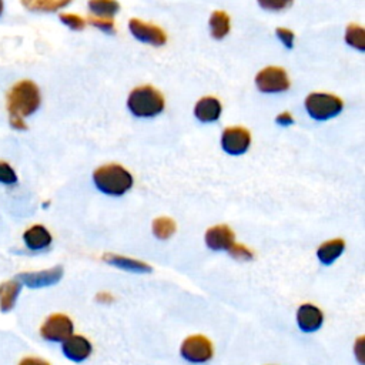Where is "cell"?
<instances>
[{
    "mask_svg": "<svg viewBox=\"0 0 365 365\" xmlns=\"http://www.w3.org/2000/svg\"><path fill=\"white\" fill-rule=\"evenodd\" d=\"M41 92L33 82L23 80L12 87L8 94V110L10 123L17 130H26L23 117L33 115L41 106Z\"/></svg>",
    "mask_w": 365,
    "mask_h": 365,
    "instance_id": "cell-1",
    "label": "cell"
},
{
    "mask_svg": "<svg viewBox=\"0 0 365 365\" xmlns=\"http://www.w3.org/2000/svg\"><path fill=\"white\" fill-rule=\"evenodd\" d=\"M97 189L108 196H123L133 186L131 174L119 164H108L97 169L93 174Z\"/></svg>",
    "mask_w": 365,
    "mask_h": 365,
    "instance_id": "cell-2",
    "label": "cell"
},
{
    "mask_svg": "<svg viewBox=\"0 0 365 365\" xmlns=\"http://www.w3.org/2000/svg\"><path fill=\"white\" fill-rule=\"evenodd\" d=\"M127 106L137 117H155L163 112L164 99L155 87L143 86L130 93Z\"/></svg>",
    "mask_w": 365,
    "mask_h": 365,
    "instance_id": "cell-3",
    "label": "cell"
},
{
    "mask_svg": "<svg viewBox=\"0 0 365 365\" xmlns=\"http://www.w3.org/2000/svg\"><path fill=\"white\" fill-rule=\"evenodd\" d=\"M343 107V101L333 94L313 93L306 99L307 112L315 120H327L336 117L341 113Z\"/></svg>",
    "mask_w": 365,
    "mask_h": 365,
    "instance_id": "cell-4",
    "label": "cell"
},
{
    "mask_svg": "<svg viewBox=\"0 0 365 365\" xmlns=\"http://www.w3.org/2000/svg\"><path fill=\"white\" fill-rule=\"evenodd\" d=\"M255 85L263 93H281L288 90L289 80L284 69L266 67L255 78Z\"/></svg>",
    "mask_w": 365,
    "mask_h": 365,
    "instance_id": "cell-5",
    "label": "cell"
},
{
    "mask_svg": "<svg viewBox=\"0 0 365 365\" xmlns=\"http://www.w3.org/2000/svg\"><path fill=\"white\" fill-rule=\"evenodd\" d=\"M181 357L189 362L203 364L211 359L213 357V345L210 340L203 336H193L185 340L181 344Z\"/></svg>",
    "mask_w": 365,
    "mask_h": 365,
    "instance_id": "cell-6",
    "label": "cell"
},
{
    "mask_svg": "<svg viewBox=\"0 0 365 365\" xmlns=\"http://www.w3.org/2000/svg\"><path fill=\"white\" fill-rule=\"evenodd\" d=\"M41 334L45 340L52 343L64 341L73 334V322L67 315L55 314L46 320Z\"/></svg>",
    "mask_w": 365,
    "mask_h": 365,
    "instance_id": "cell-7",
    "label": "cell"
},
{
    "mask_svg": "<svg viewBox=\"0 0 365 365\" xmlns=\"http://www.w3.org/2000/svg\"><path fill=\"white\" fill-rule=\"evenodd\" d=\"M130 31L134 38L140 42L150 43L153 46H163L167 42L166 33L152 23H144L138 19H131L129 23Z\"/></svg>",
    "mask_w": 365,
    "mask_h": 365,
    "instance_id": "cell-8",
    "label": "cell"
},
{
    "mask_svg": "<svg viewBox=\"0 0 365 365\" xmlns=\"http://www.w3.org/2000/svg\"><path fill=\"white\" fill-rule=\"evenodd\" d=\"M251 143V137L247 129L244 127H230L226 129L223 133L222 144L223 149L233 156L243 155L248 150Z\"/></svg>",
    "mask_w": 365,
    "mask_h": 365,
    "instance_id": "cell-9",
    "label": "cell"
},
{
    "mask_svg": "<svg viewBox=\"0 0 365 365\" xmlns=\"http://www.w3.org/2000/svg\"><path fill=\"white\" fill-rule=\"evenodd\" d=\"M234 233L229 226H215L206 233V243L214 251H229L234 245Z\"/></svg>",
    "mask_w": 365,
    "mask_h": 365,
    "instance_id": "cell-10",
    "label": "cell"
},
{
    "mask_svg": "<svg viewBox=\"0 0 365 365\" xmlns=\"http://www.w3.org/2000/svg\"><path fill=\"white\" fill-rule=\"evenodd\" d=\"M63 352L69 359L82 362L92 354V344L82 336H71L63 341Z\"/></svg>",
    "mask_w": 365,
    "mask_h": 365,
    "instance_id": "cell-11",
    "label": "cell"
},
{
    "mask_svg": "<svg viewBox=\"0 0 365 365\" xmlns=\"http://www.w3.org/2000/svg\"><path fill=\"white\" fill-rule=\"evenodd\" d=\"M324 315L321 310L313 304H304L299 308L297 322L304 333H314L322 325Z\"/></svg>",
    "mask_w": 365,
    "mask_h": 365,
    "instance_id": "cell-12",
    "label": "cell"
},
{
    "mask_svg": "<svg viewBox=\"0 0 365 365\" xmlns=\"http://www.w3.org/2000/svg\"><path fill=\"white\" fill-rule=\"evenodd\" d=\"M63 275V269L62 267H55L46 271L41 273H30V274H23L20 275V281L27 284L29 287H48L55 282H57Z\"/></svg>",
    "mask_w": 365,
    "mask_h": 365,
    "instance_id": "cell-13",
    "label": "cell"
},
{
    "mask_svg": "<svg viewBox=\"0 0 365 365\" xmlns=\"http://www.w3.org/2000/svg\"><path fill=\"white\" fill-rule=\"evenodd\" d=\"M194 115L200 122H215L222 115V103L214 97H204L197 101Z\"/></svg>",
    "mask_w": 365,
    "mask_h": 365,
    "instance_id": "cell-14",
    "label": "cell"
},
{
    "mask_svg": "<svg viewBox=\"0 0 365 365\" xmlns=\"http://www.w3.org/2000/svg\"><path fill=\"white\" fill-rule=\"evenodd\" d=\"M23 238L30 250H43L52 243V236L43 226H33L24 233Z\"/></svg>",
    "mask_w": 365,
    "mask_h": 365,
    "instance_id": "cell-15",
    "label": "cell"
},
{
    "mask_svg": "<svg viewBox=\"0 0 365 365\" xmlns=\"http://www.w3.org/2000/svg\"><path fill=\"white\" fill-rule=\"evenodd\" d=\"M344 248H345L344 240L336 238V240L324 243V244L318 248L317 255H318V259H320V262H321L322 264L330 266V264H333V263L340 257V255H341L343 251H344Z\"/></svg>",
    "mask_w": 365,
    "mask_h": 365,
    "instance_id": "cell-16",
    "label": "cell"
},
{
    "mask_svg": "<svg viewBox=\"0 0 365 365\" xmlns=\"http://www.w3.org/2000/svg\"><path fill=\"white\" fill-rule=\"evenodd\" d=\"M104 260L108 264L116 266V267L127 270V271H133V273H149V271H152V269L148 264L133 260V259H129V257H120V255L107 254V255H104Z\"/></svg>",
    "mask_w": 365,
    "mask_h": 365,
    "instance_id": "cell-17",
    "label": "cell"
},
{
    "mask_svg": "<svg viewBox=\"0 0 365 365\" xmlns=\"http://www.w3.org/2000/svg\"><path fill=\"white\" fill-rule=\"evenodd\" d=\"M210 29H211V36L214 39H217V41L224 39L230 31L229 15L222 10L214 12L210 17Z\"/></svg>",
    "mask_w": 365,
    "mask_h": 365,
    "instance_id": "cell-18",
    "label": "cell"
},
{
    "mask_svg": "<svg viewBox=\"0 0 365 365\" xmlns=\"http://www.w3.org/2000/svg\"><path fill=\"white\" fill-rule=\"evenodd\" d=\"M20 282L9 281L0 285V308L2 311H9L13 308L16 299L20 293Z\"/></svg>",
    "mask_w": 365,
    "mask_h": 365,
    "instance_id": "cell-19",
    "label": "cell"
},
{
    "mask_svg": "<svg viewBox=\"0 0 365 365\" xmlns=\"http://www.w3.org/2000/svg\"><path fill=\"white\" fill-rule=\"evenodd\" d=\"M89 8L94 15L103 19H112L120 10L117 0H89Z\"/></svg>",
    "mask_w": 365,
    "mask_h": 365,
    "instance_id": "cell-20",
    "label": "cell"
},
{
    "mask_svg": "<svg viewBox=\"0 0 365 365\" xmlns=\"http://www.w3.org/2000/svg\"><path fill=\"white\" fill-rule=\"evenodd\" d=\"M22 3L34 12H56L71 3V0H22Z\"/></svg>",
    "mask_w": 365,
    "mask_h": 365,
    "instance_id": "cell-21",
    "label": "cell"
},
{
    "mask_svg": "<svg viewBox=\"0 0 365 365\" xmlns=\"http://www.w3.org/2000/svg\"><path fill=\"white\" fill-rule=\"evenodd\" d=\"M345 41L350 46L358 49L359 52L365 50V33L361 26L350 24L345 33Z\"/></svg>",
    "mask_w": 365,
    "mask_h": 365,
    "instance_id": "cell-22",
    "label": "cell"
},
{
    "mask_svg": "<svg viewBox=\"0 0 365 365\" xmlns=\"http://www.w3.org/2000/svg\"><path fill=\"white\" fill-rule=\"evenodd\" d=\"M174 231H176V223L171 220V218L160 217L153 223V233L160 240H167L174 234Z\"/></svg>",
    "mask_w": 365,
    "mask_h": 365,
    "instance_id": "cell-23",
    "label": "cell"
},
{
    "mask_svg": "<svg viewBox=\"0 0 365 365\" xmlns=\"http://www.w3.org/2000/svg\"><path fill=\"white\" fill-rule=\"evenodd\" d=\"M17 181V176L15 170L5 162H0V182L3 185H15Z\"/></svg>",
    "mask_w": 365,
    "mask_h": 365,
    "instance_id": "cell-24",
    "label": "cell"
},
{
    "mask_svg": "<svg viewBox=\"0 0 365 365\" xmlns=\"http://www.w3.org/2000/svg\"><path fill=\"white\" fill-rule=\"evenodd\" d=\"M259 3L267 10H282L293 5V0H259Z\"/></svg>",
    "mask_w": 365,
    "mask_h": 365,
    "instance_id": "cell-25",
    "label": "cell"
},
{
    "mask_svg": "<svg viewBox=\"0 0 365 365\" xmlns=\"http://www.w3.org/2000/svg\"><path fill=\"white\" fill-rule=\"evenodd\" d=\"M60 20L73 30H82L86 26V22L78 15H60Z\"/></svg>",
    "mask_w": 365,
    "mask_h": 365,
    "instance_id": "cell-26",
    "label": "cell"
},
{
    "mask_svg": "<svg viewBox=\"0 0 365 365\" xmlns=\"http://www.w3.org/2000/svg\"><path fill=\"white\" fill-rule=\"evenodd\" d=\"M93 26L99 27L100 30H104L107 33H113L115 31V22L113 19H103V17H90L89 20Z\"/></svg>",
    "mask_w": 365,
    "mask_h": 365,
    "instance_id": "cell-27",
    "label": "cell"
},
{
    "mask_svg": "<svg viewBox=\"0 0 365 365\" xmlns=\"http://www.w3.org/2000/svg\"><path fill=\"white\" fill-rule=\"evenodd\" d=\"M229 252L233 255L234 259L237 260H251L252 259V254L248 248H245L244 245H238V244H234Z\"/></svg>",
    "mask_w": 365,
    "mask_h": 365,
    "instance_id": "cell-28",
    "label": "cell"
},
{
    "mask_svg": "<svg viewBox=\"0 0 365 365\" xmlns=\"http://www.w3.org/2000/svg\"><path fill=\"white\" fill-rule=\"evenodd\" d=\"M277 36L280 38V41L285 45L287 49H293V46H294V33L293 31L284 29V27H278Z\"/></svg>",
    "mask_w": 365,
    "mask_h": 365,
    "instance_id": "cell-29",
    "label": "cell"
},
{
    "mask_svg": "<svg viewBox=\"0 0 365 365\" xmlns=\"http://www.w3.org/2000/svg\"><path fill=\"white\" fill-rule=\"evenodd\" d=\"M20 365H49V364L39 358H26L20 362Z\"/></svg>",
    "mask_w": 365,
    "mask_h": 365,
    "instance_id": "cell-30",
    "label": "cell"
},
{
    "mask_svg": "<svg viewBox=\"0 0 365 365\" xmlns=\"http://www.w3.org/2000/svg\"><path fill=\"white\" fill-rule=\"evenodd\" d=\"M277 123L278 124H291V123H293V117H291L289 113H281L277 117Z\"/></svg>",
    "mask_w": 365,
    "mask_h": 365,
    "instance_id": "cell-31",
    "label": "cell"
},
{
    "mask_svg": "<svg viewBox=\"0 0 365 365\" xmlns=\"http://www.w3.org/2000/svg\"><path fill=\"white\" fill-rule=\"evenodd\" d=\"M3 12V0H0V15Z\"/></svg>",
    "mask_w": 365,
    "mask_h": 365,
    "instance_id": "cell-32",
    "label": "cell"
}]
</instances>
